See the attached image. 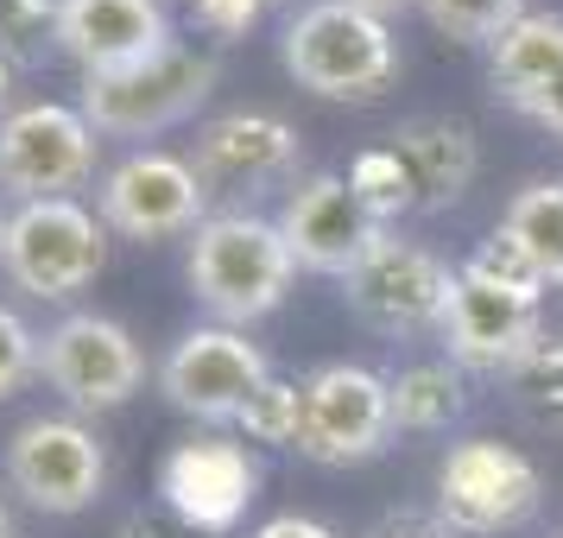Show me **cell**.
<instances>
[{"label":"cell","mask_w":563,"mask_h":538,"mask_svg":"<svg viewBox=\"0 0 563 538\" xmlns=\"http://www.w3.org/2000/svg\"><path fill=\"white\" fill-rule=\"evenodd\" d=\"M494 89L507 96L512 108H526L538 89H551L563 77V20L558 13H526L519 26H507L494 45Z\"/></svg>","instance_id":"cell-19"},{"label":"cell","mask_w":563,"mask_h":538,"mask_svg":"<svg viewBox=\"0 0 563 538\" xmlns=\"http://www.w3.org/2000/svg\"><path fill=\"white\" fill-rule=\"evenodd\" d=\"M172 45V20L158 0H64L57 13V52L82 77L133 70Z\"/></svg>","instance_id":"cell-16"},{"label":"cell","mask_w":563,"mask_h":538,"mask_svg":"<svg viewBox=\"0 0 563 538\" xmlns=\"http://www.w3.org/2000/svg\"><path fill=\"white\" fill-rule=\"evenodd\" d=\"M266 381H273V361L260 355V342H247L241 330H222V323L190 330L158 367L165 399L203 425H234Z\"/></svg>","instance_id":"cell-12"},{"label":"cell","mask_w":563,"mask_h":538,"mask_svg":"<svg viewBox=\"0 0 563 538\" xmlns=\"http://www.w3.org/2000/svg\"><path fill=\"white\" fill-rule=\"evenodd\" d=\"M291 273L298 260L285 248L279 222L266 216L229 209V216H203V229L190 234V292L222 330H241L279 310Z\"/></svg>","instance_id":"cell-1"},{"label":"cell","mask_w":563,"mask_h":538,"mask_svg":"<svg viewBox=\"0 0 563 538\" xmlns=\"http://www.w3.org/2000/svg\"><path fill=\"white\" fill-rule=\"evenodd\" d=\"M7 77H13V64H7V57H0V102H7Z\"/></svg>","instance_id":"cell-34"},{"label":"cell","mask_w":563,"mask_h":538,"mask_svg":"<svg viewBox=\"0 0 563 538\" xmlns=\"http://www.w3.org/2000/svg\"><path fill=\"white\" fill-rule=\"evenodd\" d=\"M393 386L374 367H349L330 361L305 381V425H298V457L323 462V469H349V462L380 457L393 443Z\"/></svg>","instance_id":"cell-6"},{"label":"cell","mask_w":563,"mask_h":538,"mask_svg":"<svg viewBox=\"0 0 563 538\" xmlns=\"http://www.w3.org/2000/svg\"><path fill=\"white\" fill-rule=\"evenodd\" d=\"M234 425L254 437V443H291V450H298V425H305V381H279V374H273V381L247 399V411H241Z\"/></svg>","instance_id":"cell-26"},{"label":"cell","mask_w":563,"mask_h":538,"mask_svg":"<svg viewBox=\"0 0 563 538\" xmlns=\"http://www.w3.org/2000/svg\"><path fill=\"white\" fill-rule=\"evenodd\" d=\"M519 114H532L538 128H551V133L563 140V77L551 83V89H538V96H532L526 108H519Z\"/></svg>","instance_id":"cell-32"},{"label":"cell","mask_w":563,"mask_h":538,"mask_svg":"<svg viewBox=\"0 0 563 538\" xmlns=\"http://www.w3.org/2000/svg\"><path fill=\"white\" fill-rule=\"evenodd\" d=\"M0 241H7V216H0Z\"/></svg>","instance_id":"cell-36"},{"label":"cell","mask_w":563,"mask_h":538,"mask_svg":"<svg viewBox=\"0 0 563 538\" xmlns=\"http://www.w3.org/2000/svg\"><path fill=\"white\" fill-rule=\"evenodd\" d=\"M512 406L538 431H563V336H538L526 355L507 367Z\"/></svg>","instance_id":"cell-22"},{"label":"cell","mask_w":563,"mask_h":538,"mask_svg":"<svg viewBox=\"0 0 563 538\" xmlns=\"http://www.w3.org/2000/svg\"><path fill=\"white\" fill-rule=\"evenodd\" d=\"M190 7H197V20H203V26L241 32V26H247V20L260 13V7H266V0H190Z\"/></svg>","instance_id":"cell-30"},{"label":"cell","mask_w":563,"mask_h":538,"mask_svg":"<svg viewBox=\"0 0 563 538\" xmlns=\"http://www.w3.org/2000/svg\"><path fill=\"white\" fill-rule=\"evenodd\" d=\"M108 241L102 222L70 197H45V204H20L7 216V241H0V266L13 273L20 292L32 298H77L82 285L102 273Z\"/></svg>","instance_id":"cell-4"},{"label":"cell","mask_w":563,"mask_h":538,"mask_svg":"<svg viewBox=\"0 0 563 538\" xmlns=\"http://www.w3.org/2000/svg\"><path fill=\"white\" fill-rule=\"evenodd\" d=\"M89 172H96V128L82 121V108L32 102L0 121V190H13L20 204L70 197Z\"/></svg>","instance_id":"cell-9"},{"label":"cell","mask_w":563,"mask_h":538,"mask_svg":"<svg viewBox=\"0 0 563 538\" xmlns=\"http://www.w3.org/2000/svg\"><path fill=\"white\" fill-rule=\"evenodd\" d=\"M349 184H355V197L367 209H374V222H393V216H406V209H418V190H411V172L399 165V153L393 146H367V153L349 165Z\"/></svg>","instance_id":"cell-24"},{"label":"cell","mask_w":563,"mask_h":538,"mask_svg":"<svg viewBox=\"0 0 563 538\" xmlns=\"http://www.w3.org/2000/svg\"><path fill=\"white\" fill-rule=\"evenodd\" d=\"M279 234L291 260L305 266V273H330V279H349L361 260L380 248V222H374V209L355 197V184L342 178V172H317L305 178L279 209Z\"/></svg>","instance_id":"cell-13"},{"label":"cell","mask_w":563,"mask_h":538,"mask_svg":"<svg viewBox=\"0 0 563 538\" xmlns=\"http://www.w3.org/2000/svg\"><path fill=\"white\" fill-rule=\"evenodd\" d=\"M32 374H38V336L26 330L20 310L0 305V399H13Z\"/></svg>","instance_id":"cell-27"},{"label":"cell","mask_w":563,"mask_h":538,"mask_svg":"<svg viewBox=\"0 0 563 538\" xmlns=\"http://www.w3.org/2000/svg\"><path fill=\"white\" fill-rule=\"evenodd\" d=\"M38 374L70 399L77 411H114L128 406L146 381V355L114 317L77 310L38 336Z\"/></svg>","instance_id":"cell-8"},{"label":"cell","mask_w":563,"mask_h":538,"mask_svg":"<svg viewBox=\"0 0 563 538\" xmlns=\"http://www.w3.org/2000/svg\"><path fill=\"white\" fill-rule=\"evenodd\" d=\"M450 285H456V273H450L437 254L380 234V248L342 279V292H349V310H355L367 330L418 336V330H437V323H443V310H450Z\"/></svg>","instance_id":"cell-10"},{"label":"cell","mask_w":563,"mask_h":538,"mask_svg":"<svg viewBox=\"0 0 563 538\" xmlns=\"http://www.w3.org/2000/svg\"><path fill=\"white\" fill-rule=\"evenodd\" d=\"M158 494H165V507L178 513L184 526H197V532H229L234 519L247 513L254 501V462L241 443H178L172 457H165V475H158Z\"/></svg>","instance_id":"cell-17"},{"label":"cell","mask_w":563,"mask_h":538,"mask_svg":"<svg viewBox=\"0 0 563 538\" xmlns=\"http://www.w3.org/2000/svg\"><path fill=\"white\" fill-rule=\"evenodd\" d=\"M393 425L399 431H443L450 418H462V367L456 361H418L406 374H393Z\"/></svg>","instance_id":"cell-21"},{"label":"cell","mask_w":563,"mask_h":538,"mask_svg":"<svg viewBox=\"0 0 563 538\" xmlns=\"http://www.w3.org/2000/svg\"><path fill=\"white\" fill-rule=\"evenodd\" d=\"M386 146H393V153H399V165L411 172L418 209L462 204V190L475 184V165H482L468 121H450V114H418V121H406V128L393 133Z\"/></svg>","instance_id":"cell-18"},{"label":"cell","mask_w":563,"mask_h":538,"mask_svg":"<svg viewBox=\"0 0 563 538\" xmlns=\"http://www.w3.org/2000/svg\"><path fill=\"white\" fill-rule=\"evenodd\" d=\"M216 89V57H197L184 45H165L158 57L133 64V70H108V77H82V121L96 133H121V140H146L190 121Z\"/></svg>","instance_id":"cell-3"},{"label":"cell","mask_w":563,"mask_h":538,"mask_svg":"<svg viewBox=\"0 0 563 538\" xmlns=\"http://www.w3.org/2000/svg\"><path fill=\"white\" fill-rule=\"evenodd\" d=\"M209 190L178 153H133L102 178V222L128 241H165V234L203 229Z\"/></svg>","instance_id":"cell-14"},{"label":"cell","mask_w":563,"mask_h":538,"mask_svg":"<svg viewBox=\"0 0 563 538\" xmlns=\"http://www.w3.org/2000/svg\"><path fill=\"white\" fill-rule=\"evenodd\" d=\"M424 20L456 45H494L507 26L526 20V0H418Z\"/></svg>","instance_id":"cell-23"},{"label":"cell","mask_w":563,"mask_h":538,"mask_svg":"<svg viewBox=\"0 0 563 538\" xmlns=\"http://www.w3.org/2000/svg\"><path fill=\"white\" fill-rule=\"evenodd\" d=\"M254 538H342V532H330L323 519H305V513H279V519H266Z\"/></svg>","instance_id":"cell-31"},{"label":"cell","mask_w":563,"mask_h":538,"mask_svg":"<svg viewBox=\"0 0 563 538\" xmlns=\"http://www.w3.org/2000/svg\"><path fill=\"white\" fill-rule=\"evenodd\" d=\"M538 298H544V285H519V279H500V273H482L475 260L456 266L450 310L437 323L443 342H450V361L456 367H482V374H507L512 361L544 336Z\"/></svg>","instance_id":"cell-5"},{"label":"cell","mask_w":563,"mask_h":538,"mask_svg":"<svg viewBox=\"0 0 563 538\" xmlns=\"http://www.w3.org/2000/svg\"><path fill=\"white\" fill-rule=\"evenodd\" d=\"M121 538H209L197 532V526H184L172 507H158V513H133L128 526H121Z\"/></svg>","instance_id":"cell-29"},{"label":"cell","mask_w":563,"mask_h":538,"mask_svg":"<svg viewBox=\"0 0 563 538\" xmlns=\"http://www.w3.org/2000/svg\"><path fill=\"white\" fill-rule=\"evenodd\" d=\"M298 153L305 140L291 121L279 114H260V108H241V114H216L203 133H197V153H190V172L203 178L209 197H234V190H266L298 172Z\"/></svg>","instance_id":"cell-15"},{"label":"cell","mask_w":563,"mask_h":538,"mask_svg":"<svg viewBox=\"0 0 563 538\" xmlns=\"http://www.w3.org/2000/svg\"><path fill=\"white\" fill-rule=\"evenodd\" d=\"M349 7H367V13H386V7H418V0H349Z\"/></svg>","instance_id":"cell-33"},{"label":"cell","mask_w":563,"mask_h":538,"mask_svg":"<svg viewBox=\"0 0 563 538\" xmlns=\"http://www.w3.org/2000/svg\"><path fill=\"white\" fill-rule=\"evenodd\" d=\"M0 538H13V519H7V507H0Z\"/></svg>","instance_id":"cell-35"},{"label":"cell","mask_w":563,"mask_h":538,"mask_svg":"<svg viewBox=\"0 0 563 538\" xmlns=\"http://www.w3.org/2000/svg\"><path fill=\"white\" fill-rule=\"evenodd\" d=\"M538 469L512 443L494 437H468L456 443L443 469H437V513L456 526L462 538H494L512 532L538 513Z\"/></svg>","instance_id":"cell-7"},{"label":"cell","mask_w":563,"mask_h":538,"mask_svg":"<svg viewBox=\"0 0 563 538\" xmlns=\"http://www.w3.org/2000/svg\"><path fill=\"white\" fill-rule=\"evenodd\" d=\"M7 482L38 513H82L102 501L108 450L77 418H26L7 437Z\"/></svg>","instance_id":"cell-11"},{"label":"cell","mask_w":563,"mask_h":538,"mask_svg":"<svg viewBox=\"0 0 563 538\" xmlns=\"http://www.w3.org/2000/svg\"><path fill=\"white\" fill-rule=\"evenodd\" d=\"M500 234L526 254V266L538 273L544 292L563 285V184L558 178L526 184V190L507 204V216H500Z\"/></svg>","instance_id":"cell-20"},{"label":"cell","mask_w":563,"mask_h":538,"mask_svg":"<svg viewBox=\"0 0 563 538\" xmlns=\"http://www.w3.org/2000/svg\"><path fill=\"white\" fill-rule=\"evenodd\" d=\"M57 13L64 0H0V57L45 64V52H57Z\"/></svg>","instance_id":"cell-25"},{"label":"cell","mask_w":563,"mask_h":538,"mask_svg":"<svg viewBox=\"0 0 563 538\" xmlns=\"http://www.w3.org/2000/svg\"><path fill=\"white\" fill-rule=\"evenodd\" d=\"M361 538H462V532L437 507H393V513H380Z\"/></svg>","instance_id":"cell-28"},{"label":"cell","mask_w":563,"mask_h":538,"mask_svg":"<svg viewBox=\"0 0 563 538\" xmlns=\"http://www.w3.org/2000/svg\"><path fill=\"white\" fill-rule=\"evenodd\" d=\"M285 70L298 89L323 102H374L399 77V45L380 13L349 7V0H317L285 26Z\"/></svg>","instance_id":"cell-2"}]
</instances>
